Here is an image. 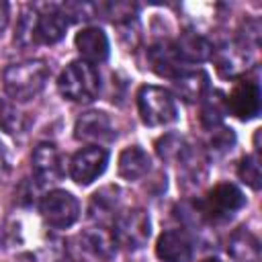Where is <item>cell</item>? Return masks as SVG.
<instances>
[{"mask_svg": "<svg viewBox=\"0 0 262 262\" xmlns=\"http://www.w3.org/2000/svg\"><path fill=\"white\" fill-rule=\"evenodd\" d=\"M35 18H37V10L29 8L20 14V20L16 25V39L20 43H33V29H35Z\"/></svg>", "mask_w": 262, "mask_h": 262, "instance_id": "21", "label": "cell"}, {"mask_svg": "<svg viewBox=\"0 0 262 262\" xmlns=\"http://www.w3.org/2000/svg\"><path fill=\"white\" fill-rule=\"evenodd\" d=\"M74 135L80 141H111L115 137V127L104 111H88L78 117L74 125Z\"/></svg>", "mask_w": 262, "mask_h": 262, "instance_id": "9", "label": "cell"}, {"mask_svg": "<svg viewBox=\"0 0 262 262\" xmlns=\"http://www.w3.org/2000/svg\"><path fill=\"white\" fill-rule=\"evenodd\" d=\"M246 205L244 192L231 182H219L201 201V211L213 221H225Z\"/></svg>", "mask_w": 262, "mask_h": 262, "instance_id": "5", "label": "cell"}, {"mask_svg": "<svg viewBox=\"0 0 262 262\" xmlns=\"http://www.w3.org/2000/svg\"><path fill=\"white\" fill-rule=\"evenodd\" d=\"M106 164H108V151L104 147L86 145L80 151H76V156L72 158L70 176L74 182L86 186L106 170Z\"/></svg>", "mask_w": 262, "mask_h": 262, "instance_id": "7", "label": "cell"}, {"mask_svg": "<svg viewBox=\"0 0 262 262\" xmlns=\"http://www.w3.org/2000/svg\"><path fill=\"white\" fill-rule=\"evenodd\" d=\"M203 262H221V260H217V258H209V260H203Z\"/></svg>", "mask_w": 262, "mask_h": 262, "instance_id": "24", "label": "cell"}, {"mask_svg": "<svg viewBox=\"0 0 262 262\" xmlns=\"http://www.w3.org/2000/svg\"><path fill=\"white\" fill-rule=\"evenodd\" d=\"M149 61L151 68L160 74V76H168V78H176L180 72V59L174 51V45H156L149 49Z\"/></svg>", "mask_w": 262, "mask_h": 262, "instance_id": "17", "label": "cell"}, {"mask_svg": "<svg viewBox=\"0 0 262 262\" xmlns=\"http://www.w3.org/2000/svg\"><path fill=\"white\" fill-rule=\"evenodd\" d=\"M149 235H151V223H149V215L143 209H131L119 215L115 221L113 237L129 250L143 248Z\"/></svg>", "mask_w": 262, "mask_h": 262, "instance_id": "6", "label": "cell"}, {"mask_svg": "<svg viewBox=\"0 0 262 262\" xmlns=\"http://www.w3.org/2000/svg\"><path fill=\"white\" fill-rule=\"evenodd\" d=\"M74 43H76V49L82 55V59L92 63V66L94 63H102L108 57V39H106L104 31L98 29V27L82 29L76 35Z\"/></svg>", "mask_w": 262, "mask_h": 262, "instance_id": "13", "label": "cell"}, {"mask_svg": "<svg viewBox=\"0 0 262 262\" xmlns=\"http://www.w3.org/2000/svg\"><path fill=\"white\" fill-rule=\"evenodd\" d=\"M237 176L242 178V182H246L250 188L258 190L262 184V172H260V164L256 156H246L242 158L239 166H237Z\"/></svg>", "mask_w": 262, "mask_h": 262, "instance_id": "18", "label": "cell"}, {"mask_svg": "<svg viewBox=\"0 0 262 262\" xmlns=\"http://www.w3.org/2000/svg\"><path fill=\"white\" fill-rule=\"evenodd\" d=\"M59 94L72 102H92L98 96L100 78L92 63L76 59L63 68L57 78Z\"/></svg>", "mask_w": 262, "mask_h": 262, "instance_id": "2", "label": "cell"}, {"mask_svg": "<svg viewBox=\"0 0 262 262\" xmlns=\"http://www.w3.org/2000/svg\"><path fill=\"white\" fill-rule=\"evenodd\" d=\"M225 108L242 121L254 119L260 111V88L252 80H239L225 98Z\"/></svg>", "mask_w": 262, "mask_h": 262, "instance_id": "8", "label": "cell"}, {"mask_svg": "<svg viewBox=\"0 0 262 262\" xmlns=\"http://www.w3.org/2000/svg\"><path fill=\"white\" fill-rule=\"evenodd\" d=\"M20 127H23L20 115L14 111L12 104H8L4 98H0V129L6 133H16V131H20Z\"/></svg>", "mask_w": 262, "mask_h": 262, "instance_id": "20", "label": "cell"}, {"mask_svg": "<svg viewBox=\"0 0 262 262\" xmlns=\"http://www.w3.org/2000/svg\"><path fill=\"white\" fill-rule=\"evenodd\" d=\"M174 51L182 63L184 61H205L211 57L213 47L205 37H201L196 33H184L174 43Z\"/></svg>", "mask_w": 262, "mask_h": 262, "instance_id": "15", "label": "cell"}, {"mask_svg": "<svg viewBox=\"0 0 262 262\" xmlns=\"http://www.w3.org/2000/svg\"><path fill=\"white\" fill-rule=\"evenodd\" d=\"M137 108L147 127H164L178 117L172 94L160 86H141L137 92Z\"/></svg>", "mask_w": 262, "mask_h": 262, "instance_id": "3", "label": "cell"}, {"mask_svg": "<svg viewBox=\"0 0 262 262\" xmlns=\"http://www.w3.org/2000/svg\"><path fill=\"white\" fill-rule=\"evenodd\" d=\"M70 18L63 14V10L47 8L45 12H37L35 29H33V43L41 45H53L63 39L68 31Z\"/></svg>", "mask_w": 262, "mask_h": 262, "instance_id": "11", "label": "cell"}, {"mask_svg": "<svg viewBox=\"0 0 262 262\" xmlns=\"http://www.w3.org/2000/svg\"><path fill=\"white\" fill-rule=\"evenodd\" d=\"M156 256L162 262H190L192 242L182 229H168L156 242Z\"/></svg>", "mask_w": 262, "mask_h": 262, "instance_id": "12", "label": "cell"}, {"mask_svg": "<svg viewBox=\"0 0 262 262\" xmlns=\"http://www.w3.org/2000/svg\"><path fill=\"white\" fill-rule=\"evenodd\" d=\"M33 174L41 184H53L63 176L61 154L53 143H39L33 151Z\"/></svg>", "mask_w": 262, "mask_h": 262, "instance_id": "10", "label": "cell"}, {"mask_svg": "<svg viewBox=\"0 0 262 262\" xmlns=\"http://www.w3.org/2000/svg\"><path fill=\"white\" fill-rule=\"evenodd\" d=\"M43 221L53 229H68L80 217V203L68 190H49L39 205Z\"/></svg>", "mask_w": 262, "mask_h": 262, "instance_id": "4", "label": "cell"}, {"mask_svg": "<svg viewBox=\"0 0 262 262\" xmlns=\"http://www.w3.org/2000/svg\"><path fill=\"white\" fill-rule=\"evenodd\" d=\"M223 113H225V100L221 98L219 92H213V96L207 100V104L203 106V115H201V121L205 127H217L223 119Z\"/></svg>", "mask_w": 262, "mask_h": 262, "instance_id": "19", "label": "cell"}, {"mask_svg": "<svg viewBox=\"0 0 262 262\" xmlns=\"http://www.w3.org/2000/svg\"><path fill=\"white\" fill-rule=\"evenodd\" d=\"M8 170H10V166H8V156H6L4 145L0 143V178H4V176L8 174Z\"/></svg>", "mask_w": 262, "mask_h": 262, "instance_id": "22", "label": "cell"}, {"mask_svg": "<svg viewBox=\"0 0 262 262\" xmlns=\"http://www.w3.org/2000/svg\"><path fill=\"white\" fill-rule=\"evenodd\" d=\"M151 168V160L141 145H129L119 156V176L125 180H139Z\"/></svg>", "mask_w": 262, "mask_h": 262, "instance_id": "14", "label": "cell"}, {"mask_svg": "<svg viewBox=\"0 0 262 262\" xmlns=\"http://www.w3.org/2000/svg\"><path fill=\"white\" fill-rule=\"evenodd\" d=\"M174 86H176V92L186 102H194V100H201L203 94L209 90V76L203 70L184 72L174 78Z\"/></svg>", "mask_w": 262, "mask_h": 262, "instance_id": "16", "label": "cell"}, {"mask_svg": "<svg viewBox=\"0 0 262 262\" xmlns=\"http://www.w3.org/2000/svg\"><path fill=\"white\" fill-rule=\"evenodd\" d=\"M6 25H8V4L6 2H0V35L4 33Z\"/></svg>", "mask_w": 262, "mask_h": 262, "instance_id": "23", "label": "cell"}, {"mask_svg": "<svg viewBox=\"0 0 262 262\" xmlns=\"http://www.w3.org/2000/svg\"><path fill=\"white\" fill-rule=\"evenodd\" d=\"M47 74L49 70L43 59H27L20 63H12L2 74L4 90L12 100L27 102L43 90Z\"/></svg>", "mask_w": 262, "mask_h": 262, "instance_id": "1", "label": "cell"}]
</instances>
